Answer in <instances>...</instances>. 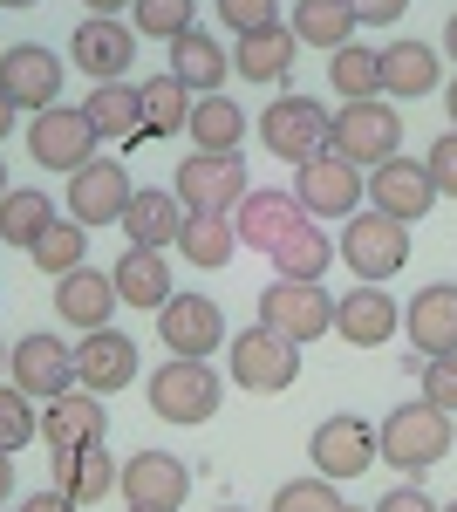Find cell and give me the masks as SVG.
<instances>
[{"label":"cell","instance_id":"91938a15","mask_svg":"<svg viewBox=\"0 0 457 512\" xmlns=\"http://www.w3.org/2000/svg\"><path fill=\"white\" fill-rule=\"evenodd\" d=\"M219 512H246V506H219Z\"/></svg>","mask_w":457,"mask_h":512},{"label":"cell","instance_id":"d6a6232c","mask_svg":"<svg viewBox=\"0 0 457 512\" xmlns=\"http://www.w3.org/2000/svg\"><path fill=\"white\" fill-rule=\"evenodd\" d=\"M55 219L62 212H55V198L41 192V185H14V192L0 198V246H35Z\"/></svg>","mask_w":457,"mask_h":512},{"label":"cell","instance_id":"484cf974","mask_svg":"<svg viewBox=\"0 0 457 512\" xmlns=\"http://www.w3.org/2000/svg\"><path fill=\"white\" fill-rule=\"evenodd\" d=\"M376 62H382V96L389 103H417V96H430L437 89V48L430 41H389V48H376Z\"/></svg>","mask_w":457,"mask_h":512},{"label":"cell","instance_id":"ee69618b","mask_svg":"<svg viewBox=\"0 0 457 512\" xmlns=\"http://www.w3.org/2000/svg\"><path fill=\"white\" fill-rule=\"evenodd\" d=\"M423 403L457 410V355H430V362H423Z\"/></svg>","mask_w":457,"mask_h":512},{"label":"cell","instance_id":"83f0119b","mask_svg":"<svg viewBox=\"0 0 457 512\" xmlns=\"http://www.w3.org/2000/svg\"><path fill=\"white\" fill-rule=\"evenodd\" d=\"M171 76L185 82L191 96H219L232 76V55H226V41H212L205 28H191V35L171 41Z\"/></svg>","mask_w":457,"mask_h":512},{"label":"cell","instance_id":"30bf717a","mask_svg":"<svg viewBox=\"0 0 457 512\" xmlns=\"http://www.w3.org/2000/svg\"><path fill=\"white\" fill-rule=\"evenodd\" d=\"M307 458H314V478H328V485L362 478L369 465H382V458H376V424H369V417H355V410L321 417L314 437H307Z\"/></svg>","mask_w":457,"mask_h":512},{"label":"cell","instance_id":"f35d334b","mask_svg":"<svg viewBox=\"0 0 457 512\" xmlns=\"http://www.w3.org/2000/svg\"><path fill=\"white\" fill-rule=\"evenodd\" d=\"M28 253H35L41 274H55V280L76 274V267H89V226H76V219H55V226H48V233H41Z\"/></svg>","mask_w":457,"mask_h":512},{"label":"cell","instance_id":"ac0fdd59","mask_svg":"<svg viewBox=\"0 0 457 512\" xmlns=\"http://www.w3.org/2000/svg\"><path fill=\"white\" fill-rule=\"evenodd\" d=\"M430 205H437V185H430V171H423L417 158H403V151H396L389 164L369 171V212H389V219L417 226Z\"/></svg>","mask_w":457,"mask_h":512},{"label":"cell","instance_id":"44dd1931","mask_svg":"<svg viewBox=\"0 0 457 512\" xmlns=\"http://www.w3.org/2000/svg\"><path fill=\"white\" fill-rule=\"evenodd\" d=\"M103 437H110V410L89 390H62L41 410V444H48L55 458H62V451H89V444H103Z\"/></svg>","mask_w":457,"mask_h":512},{"label":"cell","instance_id":"e575fe53","mask_svg":"<svg viewBox=\"0 0 457 512\" xmlns=\"http://www.w3.org/2000/svg\"><path fill=\"white\" fill-rule=\"evenodd\" d=\"M137 103H144V137H171V130H185V123H191V103H198V96L164 69V76L137 82Z\"/></svg>","mask_w":457,"mask_h":512},{"label":"cell","instance_id":"ba28073f","mask_svg":"<svg viewBox=\"0 0 457 512\" xmlns=\"http://www.w3.org/2000/svg\"><path fill=\"white\" fill-rule=\"evenodd\" d=\"M294 198L307 219H355L369 205V171H355L348 158L321 151V158L294 164Z\"/></svg>","mask_w":457,"mask_h":512},{"label":"cell","instance_id":"836d02e7","mask_svg":"<svg viewBox=\"0 0 457 512\" xmlns=\"http://www.w3.org/2000/svg\"><path fill=\"white\" fill-rule=\"evenodd\" d=\"M335 260H342V253H335V239L321 233L314 219H301L294 233L273 246V267H280V280H321Z\"/></svg>","mask_w":457,"mask_h":512},{"label":"cell","instance_id":"6da1fadb","mask_svg":"<svg viewBox=\"0 0 457 512\" xmlns=\"http://www.w3.org/2000/svg\"><path fill=\"white\" fill-rule=\"evenodd\" d=\"M376 458L396 465V472H410V478L444 465L451 458V410H437V403H396L376 424Z\"/></svg>","mask_w":457,"mask_h":512},{"label":"cell","instance_id":"8d00e7d4","mask_svg":"<svg viewBox=\"0 0 457 512\" xmlns=\"http://www.w3.org/2000/svg\"><path fill=\"white\" fill-rule=\"evenodd\" d=\"M328 82H335V96H342V103H376V96H382L376 48H362V41L335 48V55H328Z\"/></svg>","mask_w":457,"mask_h":512},{"label":"cell","instance_id":"4dcf8cb0","mask_svg":"<svg viewBox=\"0 0 457 512\" xmlns=\"http://www.w3.org/2000/svg\"><path fill=\"white\" fill-rule=\"evenodd\" d=\"M82 117L96 137H144V103H137V82H96L89 96H82Z\"/></svg>","mask_w":457,"mask_h":512},{"label":"cell","instance_id":"f907efd6","mask_svg":"<svg viewBox=\"0 0 457 512\" xmlns=\"http://www.w3.org/2000/svg\"><path fill=\"white\" fill-rule=\"evenodd\" d=\"M7 499H14V458L0 451V506H7Z\"/></svg>","mask_w":457,"mask_h":512},{"label":"cell","instance_id":"52a82bcc","mask_svg":"<svg viewBox=\"0 0 457 512\" xmlns=\"http://www.w3.org/2000/svg\"><path fill=\"white\" fill-rule=\"evenodd\" d=\"M246 192H253V178H246V158H239V151H191V158L178 164V205H185V212L232 219Z\"/></svg>","mask_w":457,"mask_h":512},{"label":"cell","instance_id":"be15d7a7","mask_svg":"<svg viewBox=\"0 0 457 512\" xmlns=\"http://www.w3.org/2000/svg\"><path fill=\"white\" fill-rule=\"evenodd\" d=\"M342 512H348V506H342Z\"/></svg>","mask_w":457,"mask_h":512},{"label":"cell","instance_id":"11a10c76","mask_svg":"<svg viewBox=\"0 0 457 512\" xmlns=\"http://www.w3.org/2000/svg\"><path fill=\"white\" fill-rule=\"evenodd\" d=\"M7 192H14V178H7V158H0V198H7Z\"/></svg>","mask_w":457,"mask_h":512},{"label":"cell","instance_id":"681fc988","mask_svg":"<svg viewBox=\"0 0 457 512\" xmlns=\"http://www.w3.org/2000/svg\"><path fill=\"white\" fill-rule=\"evenodd\" d=\"M14 130H21V110H14V103H7V96H0V144H7V137H14Z\"/></svg>","mask_w":457,"mask_h":512},{"label":"cell","instance_id":"5b68a950","mask_svg":"<svg viewBox=\"0 0 457 512\" xmlns=\"http://www.w3.org/2000/svg\"><path fill=\"white\" fill-rule=\"evenodd\" d=\"M328 130H335V110L314 103V96H273L260 110V144H267L280 164H307L328 151Z\"/></svg>","mask_w":457,"mask_h":512},{"label":"cell","instance_id":"bcb514c9","mask_svg":"<svg viewBox=\"0 0 457 512\" xmlns=\"http://www.w3.org/2000/svg\"><path fill=\"white\" fill-rule=\"evenodd\" d=\"M369 512H444V506H437L423 485H410V478H403V485H389V492H382Z\"/></svg>","mask_w":457,"mask_h":512},{"label":"cell","instance_id":"680465c9","mask_svg":"<svg viewBox=\"0 0 457 512\" xmlns=\"http://www.w3.org/2000/svg\"><path fill=\"white\" fill-rule=\"evenodd\" d=\"M130 512H157V506H130Z\"/></svg>","mask_w":457,"mask_h":512},{"label":"cell","instance_id":"4316f807","mask_svg":"<svg viewBox=\"0 0 457 512\" xmlns=\"http://www.w3.org/2000/svg\"><path fill=\"white\" fill-rule=\"evenodd\" d=\"M110 280H116V301L123 308H164L178 287H171V260L164 253H151V246H123V260L110 267Z\"/></svg>","mask_w":457,"mask_h":512},{"label":"cell","instance_id":"8fae6325","mask_svg":"<svg viewBox=\"0 0 457 512\" xmlns=\"http://www.w3.org/2000/svg\"><path fill=\"white\" fill-rule=\"evenodd\" d=\"M96 130H89V117H82V103H55V110H41L35 123H28V158L41 164V171H62V178H76L82 164L96 158Z\"/></svg>","mask_w":457,"mask_h":512},{"label":"cell","instance_id":"c3c4849f","mask_svg":"<svg viewBox=\"0 0 457 512\" xmlns=\"http://www.w3.org/2000/svg\"><path fill=\"white\" fill-rule=\"evenodd\" d=\"M21 512H82L69 492H35V499H21Z\"/></svg>","mask_w":457,"mask_h":512},{"label":"cell","instance_id":"7a4b0ae2","mask_svg":"<svg viewBox=\"0 0 457 512\" xmlns=\"http://www.w3.org/2000/svg\"><path fill=\"white\" fill-rule=\"evenodd\" d=\"M260 328H273L280 342L307 349V342L335 335V294L321 280H280L273 274V287H260Z\"/></svg>","mask_w":457,"mask_h":512},{"label":"cell","instance_id":"f5cc1de1","mask_svg":"<svg viewBox=\"0 0 457 512\" xmlns=\"http://www.w3.org/2000/svg\"><path fill=\"white\" fill-rule=\"evenodd\" d=\"M444 55H451V62H457V14H451V21H444Z\"/></svg>","mask_w":457,"mask_h":512},{"label":"cell","instance_id":"4fadbf2b","mask_svg":"<svg viewBox=\"0 0 457 512\" xmlns=\"http://www.w3.org/2000/svg\"><path fill=\"white\" fill-rule=\"evenodd\" d=\"M157 342L171 355L205 362L212 349H226V308H219L212 294H171V301L157 308Z\"/></svg>","mask_w":457,"mask_h":512},{"label":"cell","instance_id":"816d5d0a","mask_svg":"<svg viewBox=\"0 0 457 512\" xmlns=\"http://www.w3.org/2000/svg\"><path fill=\"white\" fill-rule=\"evenodd\" d=\"M89 14H116V7H137V0H82Z\"/></svg>","mask_w":457,"mask_h":512},{"label":"cell","instance_id":"6f0895ef","mask_svg":"<svg viewBox=\"0 0 457 512\" xmlns=\"http://www.w3.org/2000/svg\"><path fill=\"white\" fill-rule=\"evenodd\" d=\"M0 376H7V342H0Z\"/></svg>","mask_w":457,"mask_h":512},{"label":"cell","instance_id":"60d3db41","mask_svg":"<svg viewBox=\"0 0 457 512\" xmlns=\"http://www.w3.org/2000/svg\"><path fill=\"white\" fill-rule=\"evenodd\" d=\"M35 437H41V417L28 410V396L14 390V383H0V451L14 458V451L35 444Z\"/></svg>","mask_w":457,"mask_h":512},{"label":"cell","instance_id":"6125c7cd","mask_svg":"<svg viewBox=\"0 0 457 512\" xmlns=\"http://www.w3.org/2000/svg\"><path fill=\"white\" fill-rule=\"evenodd\" d=\"M0 512H7V506H0Z\"/></svg>","mask_w":457,"mask_h":512},{"label":"cell","instance_id":"1f68e13d","mask_svg":"<svg viewBox=\"0 0 457 512\" xmlns=\"http://www.w3.org/2000/svg\"><path fill=\"white\" fill-rule=\"evenodd\" d=\"M185 137H191V151H239V137H246V110L232 103L226 89H219V96H198V103H191Z\"/></svg>","mask_w":457,"mask_h":512},{"label":"cell","instance_id":"5bb4252c","mask_svg":"<svg viewBox=\"0 0 457 512\" xmlns=\"http://www.w3.org/2000/svg\"><path fill=\"white\" fill-rule=\"evenodd\" d=\"M7 376H14L21 396L55 403L62 390H76V349H69L62 335H21V342L7 349Z\"/></svg>","mask_w":457,"mask_h":512},{"label":"cell","instance_id":"d4e9b609","mask_svg":"<svg viewBox=\"0 0 457 512\" xmlns=\"http://www.w3.org/2000/svg\"><path fill=\"white\" fill-rule=\"evenodd\" d=\"M403 328H410V349L430 355H457V287L451 280H437V287H423L417 301L403 308Z\"/></svg>","mask_w":457,"mask_h":512},{"label":"cell","instance_id":"8992f818","mask_svg":"<svg viewBox=\"0 0 457 512\" xmlns=\"http://www.w3.org/2000/svg\"><path fill=\"white\" fill-rule=\"evenodd\" d=\"M226 396V376L212 362H191V355H171L164 369H151V410L164 424H205Z\"/></svg>","mask_w":457,"mask_h":512},{"label":"cell","instance_id":"603a6c76","mask_svg":"<svg viewBox=\"0 0 457 512\" xmlns=\"http://www.w3.org/2000/svg\"><path fill=\"white\" fill-rule=\"evenodd\" d=\"M185 205L178 192H164V185H144V192H130V212H123V239L130 246H151V253H171L178 239H185Z\"/></svg>","mask_w":457,"mask_h":512},{"label":"cell","instance_id":"277c9868","mask_svg":"<svg viewBox=\"0 0 457 512\" xmlns=\"http://www.w3.org/2000/svg\"><path fill=\"white\" fill-rule=\"evenodd\" d=\"M335 253L348 260V274L369 280V287H382L389 274H403V260H410V226L403 219H389V212H355L348 219V233L335 239Z\"/></svg>","mask_w":457,"mask_h":512},{"label":"cell","instance_id":"7402d4cb","mask_svg":"<svg viewBox=\"0 0 457 512\" xmlns=\"http://www.w3.org/2000/svg\"><path fill=\"white\" fill-rule=\"evenodd\" d=\"M301 198L294 192H273V185H260V192L239 198V212H232V233H239V246H260V253H273L280 239L301 226Z\"/></svg>","mask_w":457,"mask_h":512},{"label":"cell","instance_id":"d6986e66","mask_svg":"<svg viewBox=\"0 0 457 512\" xmlns=\"http://www.w3.org/2000/svg\"><path fill=\"white\" fill-rule=\"evenodd\" d=\"M130 383H137V342L116 335V328L82 335V342H76V390L116 396V390H130Z\"/></svg>","mask_w":457,"mask_h":512},{"label":"cell","instance_id":"ffe728a7","mask_svg":"<svg viewBox=\"0 0 457 512\" xmlns=\"http://www.w3.org/2000/svg\"><path fill=\"white\" fill-rule=\"evenodd\" d=\"M116 492L130 499V506H157V512H178L191 492V472L185 458H171V451H130V465L116 478Z\"/></svg>","mask_w":457,"mask_h":512},{"label":"cell","instance_id":"7c38bea8","mask_svg":"<svg viewBox=\"0 0 457 512\" xmlns=\"http://www.w3.org/2000/svg\"><path fill=\"white\" fill-rule=\"evenodd\" d=\"M0 96L14 103V110H55L62 103V55L55 48H41V41H14L7 55H0Z\"/></svg>","mask_w":457,"mask_h":512},{"label":"cell","instance_id":"ab89813d","mask_svg":"<svg viewBox=\"0 0 457 512\" xmlns=\"http://www.w3.org/2000/svg\"><path fill=\"white\" fill-rule=\"evenodd\" d=\"M130 21H137V35L178 41V35H191V21H198V0H137Z\"/></svg>","mask_w":457,"mask_h":512},{"label":"cell","instance_id":"f6af8a7d","mask_svg":"<svg viewBox=\"0 0 457 512\" xmlns=\"http://www.w3.org/2000/svg\"><path fill=\"white\" fill-rule=\"evenodd\" d=\"M423 171H430V185H437V198H457V130H444V137L430 144V158H423Z\"/></svg>","mask_w":457,"mask_h":512},{"label":"cell","instance_id":"b9f144b4","mask_svg":"<svg viewBox=\"0 0 457 512\" xmlns=\"http://www.w3.org/2000/svg\"><path fill=\"white\" fill-rule=\"evenodd\" d=\"M267 512H342V492L328 478H287Z\"/></svg>","mask_w":457,"mask_h":512},{"label":"cell","instance_id":"e0dca14e","mask_svg":"<svg viewBox=\"0 0 457 512\" xmlns=\"http://www.w3.org/2000/svg\"><path fill=\"white\" fill-rule=\"evenodd\" d=\"M396 328H403L396 294H382V287H369V280H355L348 294H335V335H342L348 349H382Z\"/></svg>","mask_w":457,"mask_h":512},{"label":"cell","instance_id":"9c48e42d","mask_svg":"<svg viewBox=\"0 0 457 512\" xmlns=\"http://www.w3.org/2000/svg\"><path fill=\"white\" fill-rule=\"evenodd\" d=\"M226 376L253 396H280V390H294V376H301V349L253 321V328H239V342L226 349Z\"/></svg>","mask_w":457,"mask_h":512},{"label":"cell","instance_id":"cb8c5ba5","mask_svg":"<svg viewBox=\"0 0 457 512\" xmlns=\"http://www.w3.org/2000/svg\"><path fill=\"white\" fill-rule=\"evenodd\" d=\"M116 280L96 274V267H76V274L55 280V315L69 321V328H82V335H96V328H110L116 321Z\"/></svg>","mask_w":457,"mask_h":512},{"label":"cell","instance_id":"3957f363","mask_svg":"<svg viewBox=\"0 0 457 512\" xmlns=\"http://www.w3.org/2000/svg\"><path fill=\"white\" fill-rule=\"evenodd\" d=\"M396 144H403V117H396V103H389V96H376V103H342V110H335L328 151L348 158L355 171L389 164V158H396Z\"/></svg>","mask_w":457,"mask_h":512},{"label":"cell","instance_id":"f1b7e54d","mask_svg":"<svg viewBox=\"0 0 457 512\" xmlns=\"http://www.w3.org/2000/svg\"><path fill=\"white\" fill-rule=\"evenodd\" d=\"M294 28L280 21V28H260V35H239V48H232V76L239 82H287L294 76Z\"/></svg>","mask_w":457,"mask_h":512},{"label":"cell","instance_id":"db71d44e","mask_svg":"<svg viewBox=\"0 0 457 512\" xmlns=\"http://www.w3.org/2000/svg\"><path fill=\"white\" fill-rule=\"evenodd\" d=\"M444 110H451V130H457V76H451V89H444Z\"/></svg>","mask_w":457,"mask_h":512},{"label":"cell","instance_id":"7bdbcfd3","mask_svg":"<svg viewBox=\"0 0 457 512\" xmlns=\"http://www.w3.org/2000/svg\"><path fill=\"white\" fill-rule=\"evenodd\" d=\"M219 21L232 35H260V28H280V0H212Z\"/></svg>","mask_w":457,"mask_h":512},{"label":"cell","instance_id":"74e56055","mask_svg":"<svg viewBox=\"0 0 457 512\" xmlns=\"http://www.w3.org/2000/svg\"><path fill=\"white\" fill-rule=\"evenodd\" d=\"M178 253H185L191 267H226L232 253H239V233H232V219H212V212H191L185 219V239H178Z\"/></svg>","mask_w":457,"mask_h":512},{"label":"cell","instance_id":"94428289","mask_svg":"<svg viewBox=\"0 0 457 512\" xmlns=\"http://www.w3.org/2000/svg\"><path fill=\"white\" fill-rule=\"evenodd\" d=\"M444 512H457V499H451V506H444Z\"/></svg>","mask_w":457,"mask_h":512},{"label":"cell","instance_id":"2e32d148","mask_svg":"<svg viewBox=\"0 0 457 512\" xmlns=\"http://www.w3.org/2000/svg\"><path fill=\"white\" fill-rule=\"evenodd\" d=\"M69 55H76L82 76H96V82H123L130 69H137V35H130V21L89 14V21H76V41H69Z\"/></svg>","mask_w":457,"mask_h":512},{"label":"cell","instance_id":"9a60e30c","mask_svg":"<svg viewBox=\"0 0 457 512\" xmlns=\"http://www.w3.org/2000/svg\"><path fill=\"white\" fill-rule=\"evenodd\" d=\"M123 212H130V171L116 158H89L69 178V219L76 226H123Z\"/></svg>","mask_w":457,"mask_h":512},{"label":"cell","instance_id":"7dc6e473","mask_svg":"<svg viewBox=\"0 0 457 512\" xmlns=\"http://www.w3.org/2000/svg\"><path fill=\"white\" fill-rule=\"evenodd\" d=\"M403 7H410V0H348L355 28H396V21H403Z\"/></svg>","mask_w":457,"mask_h":512},{"label":"cell","instance_id":"f546056e","mask_svg":"<svg viewBox=\"0 0 457 512\" xmlns=\"http://www.w3.org/2000/svg\"><path fill=\"white\" fill-rule=\"evenodd\" d=\"M123 465H116L103 444H89V451H62L55 458V492H69L76 506H96V499H110Z\"/></svg>","mask_w":457,"mask_h":512},{"label":"cell","instance_id":"d590c367","mask_svg":"<svg viewBox=\"0 0 457 512\" xmlns=\"http://www.w3.org/2000/svg\"><path fill=\"white\" fill-rule=\"evenodd\" d=\"M294 41L301 48H348V35H355V14H348V0H294Z\"/></svg>","mask_w":457,"mask_h":512},{"label":"cell","instance_id":"9f6ffc18","mask_svg":"<svg viewBox=\"0 0 457 512\" xmlns=\"http://www.w3.org/2000/svg\"><path fill=\"white\" fill-rule=\"evenodd\" d=\"M0 7H35V0H0Z\"/></svg>","mask_w":457,"mask_h":512}]
</instances>
